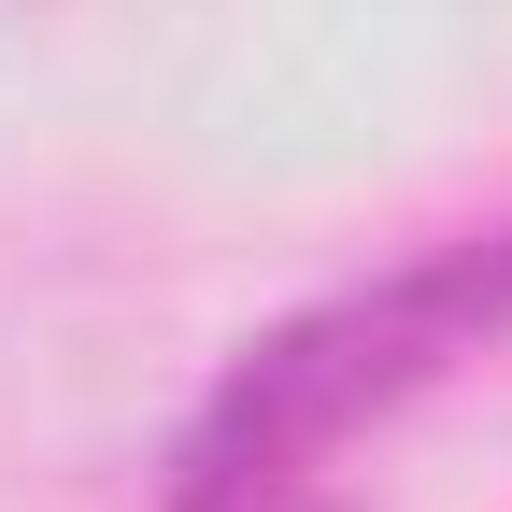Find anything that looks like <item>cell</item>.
Segmentation results:
<instances>
[{
	"instance_id": "cell-1",
	"label": "cell",
	"mask_w": 512,
	"mask_h": 512,
	"mask_svg": "<svg viewBox=\"0 0 512 512\" xmlns=\"http://www.w3.org/2000/svg\"><path fill=\"white\" fill-rule=\"evenodd\" d=\"M512 342V214L441 228L384 271L299 299L285 328H256L214 399L185 413L157 512H271V498H328V456H356L370 427H399L413 399H441L456 370H484Z\"/></svg>"
},
{
	"instance_id": "cell-2",
	"label": "cell",
	"mask_w": 512,
	"mask_h": 512,
	"mask_svg": "<svg viewBox=\"0 0 512 512\" xmlns=\"http://www.w3.org/2000/svg\"><path fill=\"white\" fill-rule=\"evenodd\" d=\"M271 512H328V498H271Z\"/></svg>"
}]
</instances>
